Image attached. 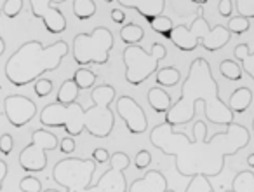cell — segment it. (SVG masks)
<instances>
[{
	"instance_id": "obj_1",
	"label": "cell",
	"mask_w": 254,
	"mask_h": 192,
	"mask_svg": "<svg viewBox=\"0 0 254 192\" xmlns=\"http://www.w3.org/2000/svg\"><path fill=\"white\" fill-rule=\"evenodd\" d=\"M249 142V129L237 122L226 126L225 133H214L211 138L207 136V124L204 121L193 124V140L188 138L187 133L174 131L167 122L157 124L150 131V143L164 156H173L178 173L187 178L197 175L212 178L221 175L226 157L239 154Z\"/></svg>"
},
{
	"instance_id": "obj_2",
	"label": "cell",
	"mask_w": 254,
	"mask_h": 192,
	"mask_svg": "<svg viewBox=\"0 0 254 192\" xmlns=\"http://www.w3.org/2000/svg\"><path fill=\"white\" fill-rule=\"evenodd\" d=\"M204 103L205 119L216 126H230L235 122L233 112L219 96L218 81L212 75V68L205 58H195L188 68V75L181 82V96L166 112L164 122L169 126H185L193 121L195 105Z\"/></svg>"
},
{
	"instance_id": "obj_3",
	"label": "cell",
	"mask_w": 254,
	"mask_h": 192,
	"mask_svg": "<svg viewBox=\"0 0 254 192\" xmlns=\"http://www.w3.org/2000/svg\"><path fill=\"white\" fill-rule=\"evenodd\" d=\"M115 96L113 86H96L92 89V105L89 108H84L78 101L70 105L54 101L40 110V124L44 128H63L71 138H77L84 131L92 138H108L115 128V114L110 108Z\"/></svg>"
},
{
	"instance_id": "obj_4",
	"label": "cell",
	"mask_w": 254,
	"mask_h": 192,
	"mask_svg": "<svg viewBox=\"0 0 254 192\" xmlns=\"http://www.w3.org/2000/svg\"><path fill=\"white\" fill-rule=\"evenodd\" d=\"M70 46L64 40L44 46L40 40H28L21 44L5 61V77L16 88L35 82L47 72L60 68L63 58L68 54Z\"/></svg>"
},
{
	"instance_id": "obj_5",
	"label": "cell",
	"mask_w": 254,
	"mask_h": 192,
	"mask_svg": "<svg viewBox=\"0 0 254 192\" xmlns=\"http://www.w3.org/2000/svg\"><path fill=\"white\" fill-rule=\"evenodd\" d=\"M198 12L200 14L193 19L190 26H174L169 40L183 53H193L197 46H202L209 53H216V51L223 49L232 40V33L228 32L225 25L209 26V23L205 21L204 14H202L204 11L200 9Z\"/></svg>"
},
{
	"instance_id": "obj_6",
	"label": "cell",
	"mask_w": 254,
	"mask_h": 192,
	"mask_svg": "<svg viewBox=\"0 0 254 192\" xmlns=\"http://www.w3.org/2000/svg\"><path fill=\"white\" fill-rule=\"evenodd\" d=\"M113 33L105 26H96L91 33H77L71 42V56L78 67L106 65L113 49Z\"/></svg>"
},
{
	"instance_id": "obj_7",
	"label": "cell",
	"mask_w": 254,
	"mask_h": 192,
	"mask_svg": "<svg viewBox=\"0 0 254 192\" xmlns=\"http://www.w3.org/2000/svg\"><path fill=\"white\" fill-rule=\"evenodd\" d=\"M166 56L167 49L160 42H153L150 53H146L139 44L126 46L122 53V60L126 65V81L131 86H141L159 72V63Z\"/></svg>"
},
{
	"instance_id": "obj_8",
	"label": "cell",
	"mask_w": 254,
	"mask_h": 192,
	"mask_svg": "<svg viewBox=\"0 0 254 192\" xmlns=\"http://www.w3.org/2000/svg\"><path fill=\"white\" fill-rule=\"evenodd\" d=\"M96 171L94 159H80V157H66L54 164L53 180L66 189V192H80L89 189Z\"/></svg>"
},
{
	"instance_id": "obj_9",
	"label": "cell",
	"mask_w": 254,
	"mask_h": 192,
	"mask_svg": "<svg viewBox=\"0 0 254 192\" xmlns=\"http://www.w3.org/2000/svg\"><path fill=\"white\" fill-rule=\"evenodd\" d=\"M60 142L54 133L40 128L32 133V142L19 154V166L28 173H40L47 166V152L56 150Z\"/></svg>"
},
{
	"instance_id": "obj_10",
	"label": "cell",
	"mask_w": 254,
	"mask_h": 192,
	"mask_svg": "<svg viewBox=\"0 0 254 192\" xmlns=\"http://www.w3.org/2000/svg\"><path fill=\"white\" fill-rule=\"evenodd\" d=\"M131 164V159L126 152H113L110 156V168L99 177V180L92 182L91 189L96 192H127L126 170Z\"/></svg>"
},
{
	"instance_id": "obj_11",
	"label": "cell",
	"mask_w": 254,
	"mask_h": 192,
	"mask_svg": "<svg viewBox=\"0 0 254 192\" xmlns=\"http://www.w3.org/2000/svg\"><path fill=\"white\" fill-rule=\"evenodd\" d=\"M66 0H30L32 16L44 23L46 30L53 35H60L66 30V18L56 9V4H63Z\"/></svg>"
},
{
	"instance_id": "obj_12",
	"label": "cell",
	"mask_w": 254,
	"mask_h": 192,
	"mask_svg": "<svg viewBox=\"0 0 254 192\" xmlns=\"http://www.w3.org/2000/svg\"><path fill=\"white\" fill-rule=\"evenodd\" d=\"M115 110L122 117L127 131L131 135H143L148 129V119L145 110L132 96H120L115 103Z\"/></svg>"
},
{
	"instance_id": "obj_13",
	"label": "cell",
	"mask_w": 254,
	"mask_h": 192,
	"mask_svg": "<svg viewBox=\"0 0 254 192\" xmlns=\"http://www.w3.org/2000/svg\"><path fill=\"white\" fill-rule=\"evenodd\" d=\"M4 115L11 126L23 128L37 115V105L23 95H9L4 98Z\"/></svg>"
},
{
	"instance_id": "obj_14",
	"label": "cell",
	"mask_w": 254,
	"mask_h": 192,
	"mask_svg": "<svg viewBox=\"0 0 254 192\" xmlns=\"http://www.w3.org/2000/svg\"><path fill=\"white\" fill-rule=\"evenodd\" d=\"M127 192H174L167 187V178L164 177L162 171L150 170L143 175L141 178H136Z\"/></svg>"
},
{
	"instance_id": "obj_15",
	"label": "cell",
	"mask_w": 254,
	"mask_h": 192,
	"mask_svg": "<svg viewBox=\"0 0 254 192\" xmlns=\"http://www.w3.org/2000/svg\"><path fill=\"white\" fill-rule=\"evenodd\" d=\"M117 2L126 9H134L146 21L160 16L166 9V0H117Z\"/></svg>"
},
{
	"instance_id": "obj_16",
	"label": "cell",
	"mask_w": 254,
	"mask_h": 192,
	"mask_svg": "<svg viewBox=\"0 0 254 192\" xmlns=\"http://www.w3.org/2000/svg\"><path fill=\"white\" fill-rule=\"evenodd\" d=\"M251 103H253V91L244 86V88H239L232 93L226 105H228V108L233 114H242L251 107Z\"/></svg>"
},
{
	"instance_id": "obj_17",
	"label": "cell",
	"mask_w": 254,
	"mask_h": 192,
	"mask_svg": "<svg viewBox=\"0 0 254 192\" xmlns=\"http://www.w3.org/2000/svg\"><path fill=\"white\" fill-rule=\"evenodd\" d=\"M148 103L157 114H166L173 107V98L164 88H152L148 91Z\"/></svg>"
},
{
	"instance_id": "obj_18",
	"label": "cell",
	"mask_w": 254,
	"mask_h": 192,
	"mask_svg": "<svg viewBox=\"0 0 254 192\" xmlns=\"http://www.w3.org/2000/svg\"><path fill=\"white\" fill-rule=\"evenodd\" d=\"M233 56L240 61L242 70L254 81V51L251 53L247 44H239V46L233 49Z\"/></svg>"
},
{
	"instance_id": "obj_19",
	"label": "cell",
	"mask_w": 254,
	"mask_h": 192,
	"mask_svg": "<svg viewBox=\"0 0 254 192\" xmlns=\"http://www.w3.org/2000/svg\"><path fill=\"white\" fill-rule=\"evenodd\" d=\"M225 192H254V171H239L235 175V178L232 180V189Z\"/></svg>"
},
{
	"instance_id": "obj_20",
	"label": "cell",
	"mask_w": 254,
	"mask_h": 192,
	"mask_svg": "<svg viewBox=\"0 0 254 192\" xmlns=\"http://www.w3.org/2000/svg\"><path fill=\"white\" fill-rule=\"evenodd\" d=\"M78 91H80V89L77 88L73 79H66V81L60 86V89H58L56 103H61V105L73 103V101H77V98H78Z\"/></svg>"
},
{
	"instance_id": "obj_21",
	"label": "cell",
	"mask_w": 254,
	"mask_h": 192,
	"mask_svg": "<svg viewBox=\"0 0 254 192\" xmlns=\"http://www.w3.org/2000/svg\"><path fill=\"white\" fill-rule=\"evenodd\" d=\"M143 37H145V30L136 23H129V25H124L120 28V39L126 46H136L141 42Z\"/></svg>"
},
{
	"instance_id": "obj_22",
	"label": "cell",
	"mask_w": 254,
	"mask_h": 192,
	"mask_svg": "<svg viewBox=\"0 0 254 192\" xmlns=\"http://www.w3.org/2000/svg\"><path fill=\"white\" fill-rule=\"evenodd\" d=\"M155 81L160 88H173V86H176L178 82L181 81V74L178 68L166 67V68H160V70L157 72Z\"/></svg>"
},
{
	"instance_id": "obj_23",
	"label": "cell",
	"mask_w": 254,
	"mask_h": 192,
	"mask_svg": "<svg viewBox=\"0 0 254 192\" xmlns=\"http://www.w3.org/2000/svg\"><path fill=\"white\" fill-rule=\"evenodd\" d=\"M73 14L77 19L85 21V19H91L96 14V2L94 0H73Z\"/></svg>"
},
{
	"instance_id": "obj_24",
	"label": "cell",
	"mask_w": 254,
	"mask_h": 192,
	"mask_svg": "<svg viewBox=\"0 0 254 192\" xmlns=\"http://www.w3.org/2000/svg\"><path fill=\"white\" fill-rule=\"evenodd\" d=\"M73 81L78 89H84L85 91V89L94 88L96 82H98V75L92 70H89V68H78L73 75Z\"/></svg>"
},
{
	"instance_id": "obj_25",
	"label": "cell",
	"mask_w": 254,
	"mask_h": 192,
	"mask_svg": "<svg viewBox=\"0 0 254 192\" xmlns=\"http://www.w3.org/2000/svg\"><path fill=\"white\" fill-rule=\"evenodd\" d=\"M219 72H221V75L225 79H228V81L232 82H237L242 79V67H240L237 61L233 60H225L219 63Z\"/></svg>"
},
{
	"instance_id": "obj_26",
	"label": "cell",
	"mask_w": 254,
	"mask_h": 192,
	"mask_svg": "<svg viewBox=\"0 0 254 192\" xmlns=\"http://www.w3.org/2000/svg\"><path fill=\"white\" fill-rule=\"evenodd\" d=\"M150 26H152L153 32L160 33V35H164L166 39H169L171 32H173L174 25H173V19L167 18V16L160 14V16H155L153 19H150Z\"/></svg>"
},
{
	"instance_id": "obj_27",
	"label": "cell",
	"mask_w": 254,
	"mask_h": 192,
	"mask_svg": "<svg viewBox=\"0 0 254 192\" xmlns=\"http://www.w3.org/2000/svg\"><path fill=\"white\" fill-rule=\"evenodd\" d=\"M185 192H214V187L211 185L207 177L204 175H197V177L190 178V184L185 189Z\"/></svg>"
},
{
	"instance_id": "obj_28",
	"label": "cell",
	"mask_w": 254,
	"mask_h": 192,
	"mask_svg": "<svg viewBox=\"0 0 254 192\" xmlns=\"http://www.w3.org/2000/svg\"><path fill=\"white\" fill-rule=\"evenodd\" d=\"M226 28H228L230 33H235V35H242V33H246L247 30L251 28V23L247 18H244V16H235V18H230L228 25H226Z\"/></svg>"
},
{
	"instance_id": "obj_29",
	"label": "cell",
	"mask_w": 254,
	"mask_h": 192,
	"mask_svg": "<svg viewBox=\"0 0 254 192\" xmlns=\"http://www.w3.org/2000/svg\"><path fill=\"white\" fill-rule=\"evenodd\" d=\"M233 7L239 12V16H244L247 19H254V0H235Z\"/></svg>"
},
{
	"instance_id": "obj_30",
	"label": "cell",
	"mask_w": 254,
	"mask_h": 192,
	"mask_svg": "<svg viewBox=\"0 0 254 192\" xmlns=\"http://www.w3.org/2000/svg\"><path fill=\"white\" fill-rule=\"evenodd\" d=\"M19 191L21 192H42V182L35 177H23L19 180Z\"/></svg>"
},
{
	"instance_id": "obj_31",
	"label": "cell",
	"mask_w": 254,
	"mask_h": 192,
	"mask_svg": "<svg viewBox=\"0 0 254 192\" xmlns=\"http://www.w3.org/2000/svg\"><path fill=\"white\" fill-rule=\"evenodd\" d=\"M23 11V0H5L2 5V14L7 16L9 19L16 18Z\"/></svg>"
},
{
	"instance_id": "obj_32",
	"label": "cell",
	"mask_w": 254,
	"mask_h": 192,
	"mask_svg": "<svg viewBox=\"0 0 254 192\" xmlns=\"http://www.w3.org/2000/svg\"><path fill=\"white\" fill-rule=\"evenodd\" d=\"M53 81H49V79H37L35 81V86H33V89H35V95L39 96V98H46V96H49L51 93H53Z\"/></svg>"
},
{
	"instance_id": "obj_33",
	"label": "cell",
	"mask_w": 254,
	"mask_h": 192,
	"mask_svg": "<svg viewBox=\"0 0 254 192\" xmlns=\"http://www.w3.org/2000/svg\"><path fill=\"white\" fill-rule=\"evenodd\" d=\"M150 164H152V154H150L148 150H145V149L139 150V152L136 154V157H134V166L141 171V170H146Z\"/></svg>"
},
{
	"instance_id": "obj_34",
	"label": "cell",
	"mask_w": 254,
	"mask_h": 192,
	"mask_svg": "<svg viewBox=\"0 0 254 192\" xmlns=\"http://www.w3.org/2000/svg\"><path fill=\"white\" fill-rule=\"evenodd\" d=\"M12 149H14V138L9 133H4L0 136V152L4 156H9L12 152Z\"/></svg>"
},
{
	"instance_id": "obj_35",
	"label": "cell",
	"mask_w": 254,
	"mask_h": 192,
	"mask_svg": "<svg viewBox=\"0 0 254 192\" xmlns=\"http://www.w3.org/2000/svg\"><path fill=\"white\" fill-rule=\"evenodd\" d=\"M232 11H233L232 0H219V4H218L219 16H223V18H230V16H232Z\"/></svg>"
},
{
	"instance_id": "obj_36",
	"label": "cell",
	"mask_w": 254,
	"mask_h": 192,
	"mask_svg": "<svg viewBox=\"0 0 254 192\" xmlns=\"http://www.w3.org/2000/svg\"><path fill=\"white\" fill-rule=\"evenodd\" d=\"M92 159H94V163L105 164L110 161V152L106 149H94V152H92Z\"/></svg>"
},
{
	"instance_id": "obj_37",
	"label": "cell",
	"mask_w": 254,
	"mask_h": 192,
	"mask_svg": "<svg viewBox=\"0 0 254 192\" xmlns=\"http://www.w3.org/2000/svg\"><path fill=\"white\" fill-rule=\"evenodd\" d=\"M60 150L63 154H71L75 150V140L71 136H66L60 142Z\"/></svg>"
},
{
	"instance_id": "obj_38",
	"label": "cell",
	"mask_w": 254,
	"mask_h": 192,
	"mask_svg": "<svg viewBox=\"0 0 254 192\" xmlns=\"http://www.w3.org/2000/svg\"><path fill=\"white\" fill-rule=\"evenodd\" d=\"M110 18H112L113 23H117V25H126V12L122 11V9H112L110 11Z\"/></svg>"
},
{
	"instance_id": "obj_39",
	"label": "cell",
	"mask_w": 254,
	"mask_h": 192,
	"mask_svg": "<svg viewBox=\"0 0 254 192\" xmlns=\"http://www.w3.org/2000/svg\"><path fill=\"white\" fill-rule=\"evenodd\" d=\"M5 177H7V163L0 159V191H2V187H4Z\"/></svg>"
},
{
	"instance_id": "obj_40",
	"label": "cell",
	"mask_w": 254,
	"mask_h": 192,
	"mask_svg": "<svg viewBox=\"0 0 254 192\" xmlns=\"http://www.w3.org/2000/svg\"><path fill=\"white\" fill-rule=\"evenodd\" d=\"M0 16H2V9H0ZM5 51V40L0 37V58H2V54H4Z\"/></svg>"
},
{
	"instance_id": "obj_41",
	"label": "cell",
	"mask_w": 254,
	"mask_h": 192,
	"mask_svg": "<svg viewBox=\"0 0 254 192\" xmlns=\"http://www.w3.org/2000/svg\"><path fill=\"white\" fill-rule=\"evenodd\" d=\"M247 166H249L251 170H254V154H249V156H247Z\"/></svg>"
},
{
	"instance_id": "obj_42",
	"label": "cell",
	"mask_w": 254,
	"mask_h": 192,
	"mask_svg": "<svg viewBox=\"0 0 254 192\" xmlns=\"http://www.w3.org/2000/svg\"><path fill=\"white\" fill-rule=\"evenodd\" d=\"M191 2H193V4H197V5H200V7H202V5L207 4L209 0H191Z\"/></svg>"
},
{
	"instance_id": "obj_43",
	"label": "cell",
	"mask_w": 254,
	"mask_h": 192,
	"mask_svg": "<svg viewBox=\"0 0 254 192\" xmlns=\"http://www.w3.org/2000/svg\"><path fill=\"white\" fill-rule=\"evenodd\" d=\"M42 192H60V191H56V189H46V191H42Z\"/></svg>"
},
{
	"instance_id": "obj_44",
	"label": "cell",
	"mask_w": 254,
	"mask_h": 192,
	"mask_svg": "<svg viewBox=\"0 0 254 192\" xmlns=\"http://www.w3.org/2000/svg\"><path fill=\"white\" fill-rule=\"evenodd\" d=\"M105 2H106V4H112V2H113V0H105Z\"/></svg>"
},
{
	"instance_id": "obj_45",
	"label": "cell",
	"mask_w": 254,
	"mask_h": 192,
	"mask_svg": "<svg viewBox=\"0 0 254 192\" xmlns=\"http://www.w3.org/2000/svg\"><path fill=\"white\" fill-rule=\"evenodd\" d=\"M253 131H254V115H253Z\"/></svg>"
}]
</instances>
